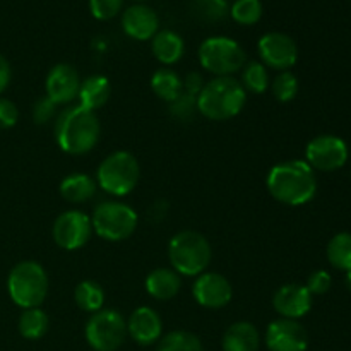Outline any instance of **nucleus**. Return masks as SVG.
Segmentation results:
<instances>
[{"instance_id":"nucleus-1","label":"nucleus","mask_w":351,"mask_h":351,"mask_svg":"<svg viewBox=\"0 0 351 351\" xmlns=\"http://www.w3.org/2000/svg\"><path fill=\"white\" fill-rule=\"evenodd\" d=\"M267 191L278 202L287 206H304L317 192V178L311 165L304 160L278 163L267 175Z\"/></svg>"},{"instance_id":"nucleus-2","label":"nucleus","mask_w":351,"mask_h":351,"mask_svg":"<svg viewBox=\"0 0 351 351\" xmlns=\"http://www.w3.org/2000/svg\"><path fill=\"white\" fill-rule=\"evenodd\" d=\"M101 127L95 112L81 105L69 106L55 120V141L64 153L86 154L98 144Z\"/></svg>"},{"instance_id":"nucleus-3","label":"nucleus","mask_w":351,"mask_h":351,"mask_svg":"<svg viewBox=\"0 0 351 351\" xmlns=\"http://www.w3.org/2000/svg\"><path fill=\"white\" fill-rule=\"evenodd\" d=\"M247 101V91L233 77H215L206 82L197 96V112L206 119L223 122L242 112Z\"/></svg>"},{"instance_id":"nucleus-4","label":"nucleus","mask_w":351,"mask_h":351,"mask_svg":"<svg viewBox=\"0 0 351 351\" xmlns=\"http://www.w3.org/2000/svg\"><path fill=\"white\" fill-rule=\"evenodd\" d=\"M168 257L178 274L199 276L211 263V245L199 232L184 230L170 240Z\"/></svg>"},{"instance_id":"nucleus-5","label":"nucleus","mask_w":351,"mask_h":351,"mask_svg":"<svg viewBox=\"0 0 351 351\" xmlns=\"http://www.w3.org/2000/svg\"><path fill=\"white\" fill-rule=\"evenodd\" d=\"M10 300L26 308H36L48 295V276L43 266L34 261H23L12 267L7 280Z\"/></svg>"},{"instance_id":"nucleus-6","label":"nucleus","mask_w":351,"mask_h":351,"mask_svg":"<svg viewBox=\"0 0 351 351\" xmlns=\"http://www.w3.org/2000/svg\"><path fill=\"white\" fill-rule=\"evenodd\" d=\"M141 177V168L134 154L129 151H115L99 163L96 178L98 185L108 194L122 197L136 189Z\"/></svg>"},{"instance_id":"nucleus-7","label":"nucleus","mask_w":351,"mask_h":351,"mask_svg":"<svg viewBox=\"0 0 351 351\" xmlns=\"http://www.w3.org/2000/svg\"><path fill=\"white\" fill-rule=\"evenodd\" d=\"M199 62L216 77H232L245 67V50L235 40L226 36H211L199 47Z\"/></svg>"},{"instance_id":"nucleus-8","label":"nucleus","mask_w":351,"mask_h":351,"mask_svg":"<svg viewBox=\"0 0 351 351\" xmlns=\"http://www.w3.org/2000/svg\"><path fill=\"white\" fill-rule=\"evenodd\" d=\"M137 213L130 206L117 201L99 202L91 216L93 230L96 235L110 242L125 240L136 232Z\"/></svg>"},{"instance_id":"nucleus-9","label":"nucleus","mask_w":351,"mask_h":351,"mask_svg":"<svg viewBox=\"0 0 351 351\" xmlns=\"http://www.w3.org/2000/svg\"><path fill=\"white\" fill-rule=\"evenodd\" d=\"M84 335L95 351H117L127 338V321L113 308H101L89 317Z\"/></svg>"},{"instance_id":"nucleus-10","label":"nucleus","mask_w":351,"mask_h":351,"mask_svg":"<svg viewBox=\"0 0 351 351\" xmlns=\"http://www.w3.org/2000/svg\"><path fill=\"white\" fill-rule=\"evenodd\" d=\"M51 235L60 249H81L89 242L93 235L91 218L79 209H69L55 219Z\"/></svg>"},{"instance_id":"nucleus-11","label":"nucleus","mask_w":351,"mask_h":351,"mask_svg":"<svg viewBox=\"0 0 351 351\" xmlns=\"http://www.w3.org/2000/svg\"><path fill=\"white\" fill-rule=\"evenodd\" d=\"M305 156L312 170L335 171L348 161V146L341 137L322 134L307 144Z\"/></svg>"},{"instance_id":"nucleus-12","label":"nucleus","mask_w":351,"mask_h":351,"mask_svg":"<svg viewBox=\"0 0 351 351\" xmlns=\"http://www.w3.org/2000/svg\"><path fill=\"white\" fill-rule=\"evenodd\" d=\"M259 55L266 67L276 69V71H288L293 67L298 60V47L295 40L288 34L280 31L266 33L259 40Z\"/></svg>"},{"instance_id":"nucleus-13","label":"nucleus","mask_w":351,"mask_h":351,"mask_svg":"<svg viewBox=\"0 0 351 351\" xmlns=\"http://www.w3.org/2000/svg\"><path fill=\"white\" fill-rule=\"evenodd\" d=\"M266 346L269 351H305L308 335L298 321L281 317L267 326Z\"/></svg>"},{"instance_id":"nucleus-14","label":"nucleus","mask_w":351,"mask_h":351,"mask_svg":"<svg viewBox=\"0 0 351 351\" xmlns=\"http://www.w3.org/2000/svg\"><path fill=\"white\" fill-rule=\"evenodd\" d=\"M192 295L201 307L221 308L232 300L233 288L223 274L202 273L195 280Z\"/></svg>"},{"instance_id":"nucleus-15","label":"nucleus","mask_w":351,"mask_h":351,"mask_svg":"<svg viewBox=\"0 0 351 351\" xmlns=\"http://www.w3.org/2000/svg\"><path fill=\"white\" fill-rule=\"evenodd\" d=\"M81 82L75 67L69 64H57L48 72L45 89H47V96L55 105H69L79 96Z\"/></svg>"},{"instance_id":"nucleus-16","label":"nucleus","mask_w":351,"mask_h":351,"mask_svg":"<svg viewBox=\"0 0 351 351\" xmlns=\"http://www.w3.org/2000/svg\"><path fill=\"white\" fill-rule=\"evenodd\" d=\"M273 307L283 319H293L308 314L312 308V295L305 285H283L273 297Z\"/></svg>"},{"instance_id":"nucleus-17","label":"nucleus","mask_w":351,"mask_h":351,"mask_svg":"<svg viewBox=\"0 0 351 351\" xmlns=\"http://www.w3.org/2000/svg\"><path fill=\"white\" fill-rule=\"evenodd\" d=\"M122 27L127 36L146 41L151 40L160 31V17L149 5L134 3L123 10Z\"/></svg>"},{"instance_id":"nucleus-18","label":"nucleus","mask_w":351,"mask_h":351,"mask_svg":"<svg viewBox=\"0 0 351 351\" xmlns=\"http://www.w3.org/2000/svg\"><path fill=\"white\" fill-rule=\"evenodd\" d=\"M163 321L160 314L151 307H139L130 314L127 321V335L139 345L147 346L161 338Z\"/></svg>"},{"instance_id":"nucleus-19","label":"nucleus","mask_w":351,"mask_h":351,"mask_svg":"<svg viewBox=\"0 0 351 351\" xmlns=\"http://www.w3.org/2000/svg\"><path fill=\"white\" fill-rule=\"evenodd\" d=\"M223 351H257L261 336L252 322L240 321L230 326L223 336Z\"/></svg>"},{"instance_id":"nucleus-20","label":"nucleus","mask_w":351,"mask_h":351,"mask_svg":"<svg viewBox=\"0 0 351 351\" xmlns=\"http://www.w3.org/2000/svg\"><path fill=\"white\" fill-rule=\"evenodd\" d=\"M180 274L175 269L158 267L151 271L146 278V291L156 300H170L180 291Z\"/></svg>"},{"instance_id":"nucleus-21","label":"nucleus","mask_w":351,"mask_h":351,"mask_svg":"<svg viewBox=\"0 0 351 351\" xmlns=\"http://www.w3.org/2000/svg\"><path fill=\"white\" fill-rule=\"evenodd\" d=\"M153 53L158 62L163 65H173L182 58L185 51V43L178 33L171 29H161L153 36Z\"/></svg>"},{"instance_id":"nucleus-22","label":"nucleus","mask_w":351,"mask_h":351,"mask_svg":"<svg viewBox=\"0 0 351 351\" xmlns=\"http://www.w3.org/2000/svg\"><path fill=\"white\" fill-rule=\"evenodd\" d=\"M112 93V86H110L108 77L105 75H89L88 79L81 82V89H79V105L86 110H95L101 108L110 98Z\"/></svg>"},{"instance_id":"nucleus-23","label":"nucleus","mask_w":351,"mask_h":351,"mask_svg":"<svg viewBox=\"0 0 351 351\" xmlns=\"http://www.w3.org/2000/svg\"><path fill=\"white\" fill-rule=\"evenodd\" d=\"M96 180L88 173H72L60 184V195L71 204H82L96 194Z\"/></svg>"},{"instance_id":"nucleus-24","label":"nucleus","mask_w":351,"mask_h":351,"mask_svg":"<svg viewBox=\"0 0 351 351\" xmlns=\"http://www.w3.org/2000/svg\"><path fill=\"white\" fill-rule=\"evenodd\" d=\"M151 88H153L154 95L158 98L171 103L184 93V82H182L180 75L177 72L168 67H163L153 74V77H151Z\"/></svg>"},{"instance_id":"nucleus-25","label":"nucleus","mask_w":351,"mask_h":351,"mask_svg":"<svg viewBox=\"0 0 351 351\" xmlns=\"http://www.w3.org/2000/svg\"><path fill=\"white\" fill-rule=\"evenodd\" d=\"M328 261L332 267L348 273L351 271V233H336L328 243Z\"/></svg>"},{"instance_id":"nucleus-26","label":"nucleus","mask_w":351,"mask_h":351,"mask_svg":"<svg viewBox=\"0 0 351 351\" xmlns=\"http://www.w3.org/2000/svg\"><path fill=\"white\" fill-rule=\"evenodd\" d=\"M48 326H50V319H48L47 312L41 311L40 307L36 308H26L19 317V332L23 338L26 339H40L47 335Z\"/></svg>"},{"instance_id":"nucleus-27","label":"nucleus","mask_w":351,"mask_h":351,"mask_svg":"<svg viewBox=\"0 0 351 351\" xmlns=\"http://www.w3.org/2000/svg\"><path fill=\"white\" fill-rule=\"evenodd\" d=\"M74 298L75 304H77V307L81 311L95 314V312H99L103 308V304H105V291H103L101 285H98L96 281L86 280L75 287Z\"/></svg>"},{"instance_id":"nucleus-28","label":"nucleus","mask_w":351,"mask_h":351,"mask_svg":"<svg viewBox=\"0 0 351 351\" xmlns=\"http://www.w3.org/2000/svg\"><path fill=\"white\" fill-rule=\"evenodd\" d=\"M245 91L256 93V95H263L269 89V72L263 62H250L243 67L242 72V82Z\"/></svg>"},{"instance_id":"nucleus-29","label":"nucleus","mask_w":351,"mask_h":351,"mask_svg":"<svg viewBox=\"0 0 351 351\" xmlns=\"http://www.w3.org/2000/svg\"><path fill=\"white\" fill-rule=\"evenodd\" d=\"M191 12L204 23H219L230 12L226 0H192Z\"/></svg>"},{"instance_id":"nucleus-30","label":"nucleus","mask_w":351,"mask_h":351,"mask_svg":"<svg viewBox=\"0 0 351 351\" xmlns=\"http://www.w3.org/2000/svg\"><path fill=\"white\" fill-rule=\"evenodd\" d=\"M158 351H204L201 339L189 331H171L163 336Z\"/></svg>"},{"instance_id":"nucleus-31","label":"nucleus","mask_w":351,"mask_h":351,"mask_svg":"<svg viewBox=\"0 0 351 351\" xmlns=\"http://www.w3.org/2000/svg\"><path fill=\"white\" fill-rule=\"evenodd\" d=\"M233 21L242 26H252L263 17V2L261 0H235L230 9Z\"/></svg>"},{"instance_id":"nucleus-32","label":"nucleus","mask_w":351,"mask_h":351,"mask_svg":"<svg viewBox=\"0 0 351 351\" xmlns=\"http://www.w3.org/2000/svg\"><path fill=\"white\" fill-rule=\"evenodd\" d=\"M271 91H273L274 98L281 103H288L297 96L298 93V79L297 75L291 72L285 71L276 75V79L271 84Z\"/></svg>"},{"instance_id":"nucleus-33","label":"nucleus","mask_w":351,"mask_h":351,"mask_svg":"<svg viewBox=\"0 0 351 351\" xmlns=\"http://www.w3.org/2000/svg\"><path fill=\"white\" fill-rule=\"evenodd\" d=\"M195 112H197V96L182 93L175 101L170 103V115L180 122L194 119Z\"/></svg>"},{"instance_id":"nucleus-34","label":"nucleus","mask_w":351,"mask_h":351,"mask_svg":"<svg viewBox=\"0 0 351 351\" xmlns=\"http://www.w3.org/2000/svg\"><path fill=\"white\" fill-rule=\"evenodd\" d=\"M123 0H89V10L99 21H110L119 16Z\"/></svg>"},{"instance_id":"nucleus-35","label":"nucleus","mask_w":351,"mask_h":351,"mask_svg":"<svg viewBox=\"0 0 351 351\" xmlns=\"http://www.w3.org/2000/svg\"><path fill=\"white\" fill-rule=\"evenodd\" d=\"M332 285V278L331 274L328 273V271H314V273L308 276L307 280V290L311 291V295H324L328 293L329 288H331Z\"/></svg>"},{"instance_id":"nucleus-36","label":"nucleus","mask_w":351,"mask_h":351,"mask_svg":"<svg viewBox=\"0 0 351 351\" xmlns=\"http://www.w3.org/2000/svg\"><path fill=\"white\" fill-rule=\"evenodd\" d=\"M55 108H57V105H55L48 96H43V98L38 99L33 106L34 123H38V125H45V123L50 122V120L55 117Z\"/></svg>"},{"instance_id":"nucleus-37","label":"nucleus","mask_w":351,"mask_h":351,"mask_svg":"<svg viewBox=\"0 0 351 351\" xmlns=\"http://www.w3.org/2000/svg\"><path fill=\"white\" fill-rule=\"evenodd\" d=\"M19 110L10 99L0 98V129H10L17 123Z\"/></svg>"},{"instance_id":"nucleus-38","label":"nucleus","mask_w":351,"mask_h":351,"mask_svg":"<svg viewBox=\"0 0 351 351\" xmlns=\"http://www.w3.org/2000/svg\"><path fill=\"white\" fill-rule=\"evenodd\" d=\"M184 93H187V95H192V96H199V93L202 91V88H204V77H202L199 72H189L187 77L184 79Z\"/></svg>"},{"instance_id":"nucleus-39","label":"nucleus","mask_w":351,"mask_h":351,"mask_svg":"<svg viewBox=\"0 0 351 351\" xmlns=\"http://www.w3.org/2000/svg\"><path fill=\"white\" fill-rule=\"evenodd\" d=\"M10 75H12V72H10L9 62H7L5 57L0 55V95H2L7 89V86H9Z\"/></svg>"},{"instance_id":"nucleus-40","label":"nucleus","mask_w":351,"mask_h":351,"mask_svg":"<svg viewBox=\"0 0 351 351\" xmlns=\"http://www.w3.org/2000/svg\"><path fill=\"white\" fill-rule=\"evenodd\" d=\"M345 283H346V287H348V290L351 291V271H348V273H346Z\"/></svg>"},{"instance_id":"nucleus-41","label":"nucleus","mask_w":351,"mask_h":351,"mask_svg":"<svg viewBox=\"0 0 351 351\" xmlns=\"http://www.w3.org/2000/svg\"><path fill=\"white\" fill-rule=\"evenodd\" d=\"M136 2H139V3H141V2H144V0H136Z\"/></svg>"}]
</instances>
